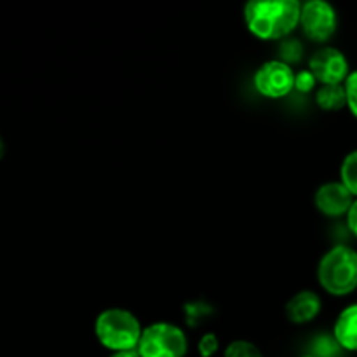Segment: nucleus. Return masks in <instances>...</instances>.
Returning a JSON list of instances; mask_svg holds the SVG:
<instances>
[{"instance_id": "39448f33", "label": "nucleus", "mask_w": 357, "mask_h": 357, "mask_svg": "<svg viewBox=\"0 0 357 357\" xmlns=\"http://www.w3.org/2000/svg\"><path fill=\"white\" fill-rule=\"evenodd\" d=\"M253 86L267 100H282L295 91V70L281 59H268L253 73Z\"/></svg>"}, {"instance_id": "0eeeda50", "label": "nucleus", "mask_w": 357, "mask_h": 357, "mask_svg": "<svg viewBox=\"0 0 357 357\" xmlns=\"http://www.w3.org/2000/svg\"><path fill=\"white\" fill-rule=\"evenodd\" d=\"M309 72L321 86H324V84H344L351 73V68H349L347 56L340 49L323 45L310 56Z\"/></svg>"}, {"instance_id": "423d86ee", "label": "nucleus", "mask_w": 357, "mask_h": 357, "mask_svg": "<svg viewBox=\"0 0 357 357\" xmlns=\"http://www.w3.org/2000/svg\"><path fill=\"white\" fill-rule=\"evenodd\" d=\"M298 26L309 40L324 44L337 33L338 14L335 7L324 0H307L302 3Z\"/></svg>"}, {"instance_id": "f8f14e48", "label": "nucleus", "mask_w": 357, "mask_h": 357, "mask_svg": "<svg viewBox=\"0 0 357 357\" xmlns=\"http://www.w3.org/2000/svg\"><path fill=\"white\" fill-rule=\"evenodd\" d=\"M340 183L357 199V150H352L345 155L340 166Z\"/></svg>"}, {"instance_id": "2eb2a0df", "label": "nucleus", "mask_w": 357, "mask_h": 357, "mask_svg": "<svg viewBox=\"0 0 357 357\" xmlns=\"http://www.w3.org/2000/svg\"><path fill=\"white\" fill-rule=\"evenodd\" d=\"M303 54V49H302V44H300L298 40H284L281 45V61L288 63V65H291V63H296L300 61V58H302Z\"/></svg>"}, {"instance_id": "412c9836", "label": "nucleus", "mask_w": 357, "mask_h": 357, "mask_svg": "<svg viewBox=\"0 0 357 357\" xmlns=\"http://www.w3.org/2000/svg\"><path fill=\"white\" fill-rule=\"evenodd\" d=\"M302 357H323V356H317V354H309V356H302Z\"/></svg>"}, {"instance_id": "aec40b11", "label": "nucleus", "mask_w": 357, "mask_h": 357, "mask_svg": "<svg viewBox=\"0 0 357 357\" xmlns=\"http://www.w3.org/2000/svg\"><path fill=\"white\" fill-rule=\"evenodd\" d=\"M3 153H6V145H3V139L2 136H0V159L3 157Z\"/></svg>"}, {"instance_id": "9d476101", "label": "nucleus", "mask_w": 357, "mask_h": 357, "mask_svg": "<svg viewBox=\"0 0 357 357\" xmlns=\"http://www.w3.org/2000/svg\"><path fill=\"white\" fill-rule=\"evenodd\" d=\"M333 337L344 351L357 352V303L345 307L338 314L333 326Z\"/></svg>"}, {"instance_id": "f03ea898", "label": "nucleus", "mask_w": 357, "mask_h": 357, "mask_svg": "<svg viewBox=\"0 0 357 357\" xmlns=\"http://www.w3.org/2000/svg\"><path fill=\"white\" fill-rule=\"evenodd\" d=\"M143 326L138 317L122 307H110L94 319V337L101 347L112 352L136 351Z\"/></svg>"}, {"instance_id": "20e7f679", "label": "nucleus", "mask_w": 357, "mask_h": 357, "mask_svg": "<svg viewBox=\"0 0 357 357\" xmlns=\"http://www.w3.org/2000/svg\"><path fill=\"white\" fill-rule=\"evenodd\" d=\"M136 352L139 357H185L188 338L178 324L159 321L143 328Z\"/></svg>"}, {"instance_id": "4468645a", "label": "nucleus", "mask_w": 357, "mask_h": 357, "mask_svg": "<svg viewBox=\"0 0 357 357\" xmlns=\"http://www.w3.org/2000/svg\"><path fill=\"white\" fill-rule=\"evenodd\" d=\"M345 89V103L351 114L357 119V70L349 73V77L344 82Z\"/></svg>"}, {"instance_id": "f257e3e1", "label": "nucleus", "mask_w": 357, "mask_h": 357, "mask_svg": "<svg viewBox=\"0 0 357 357\" xmlns=\"http://www.w3.org/2000/svg\"><path fill=\"white\" fill-rule=\"evenodd\" d=\"M302 2L298 0H251L243 17L248 31L258 40H286L298 28Z\"/></svg>"}, {"instance_id": "1a4fd4ad", "label": "nucleus", "mask_w": 357, "mask_h": 357, "mask_svg": "<svg viewBox=\"0 0 357 357\" xmlns=\"http://www.w3.org/2000/svg\"><path fill=\"white\" fill-rule=\"evenodd\" d=\"M286 317L293 324H309L316 319L323 310V300L312 289H302L295 293L286 303Z\"/></svg>"}, {"instance_id": "ddd939ff", "label": "nucleus", "mask_w": 357, "mask_h": 357, "mask_svg": "<svg viewBox=\"0 0 357 357\" xmlns=\"http://www.w3.org/2000/svg\"><path fill=\"white\" fill-rule=\"evenodd\" d=\"M223 357H265L257 344L250 340H234L223 351Z\"/></svg>"}, {"instance_id": "9b49d317", "label": "nucleus", "mask_w": 357, "mask_h": 357, "mask_svg": "<svg viewBox=\"0 0 357 357\" xmlns=\"http://www.w3.org/2000/svg\"><path fill=\"white\" fill-rule=\"evenodd\" d=\"M316 105L324 112H338L347 107L344 84H324L317 87Z\"/></svg>"}, {"instance_id": "dca6fc26", "label": "nucleus", "mask_w": 357, "mask_h": 357, "mask_svg": "<svg viewBox=\"0 0 357 357\" xmlns=\"http://www.w3.org/2000/svg\"><path fill=\"white\" fill-rule=\"evenodd\" d=\"M197 351L201 357H213L220 351V340L215 333L202 335L197 344Z\"/></svg>"}, {"instance_id": "6e6552de", "label": "nucleus", "mask_w": 357, "mask_h": 357, "mask_svg": "<svg viewBox=\"0 0 357 357\" xmlns=\"http://www.w3.org/2000/svg\"><path fill=\"white\" fill-rule=\"evenodd\" d=\"M352 202H354V197L340 181L323 183L314 194V206L326 218H342V216H345Z\"/></svg>"}, {"instance_id": "7ed1b4c3", "label": "nucleus", "mask_w": 357, "mask_h": 357, "mask_svg": "<svg viewBox=\"0 0 357 357\" xmlns=\"http://www.w3.org/2000/svg\"><path fill=\"white\" fill-rule=\"evenodd\" d=\"M317 282L331 296H347L357 289V251L338 244L323 255L317 265Z\"/></svg>"}, {"instance_id": "a211bd4d", "label": "nucleus", "mask_w": 357, "mask_h": 357, "mask_svg": "<svg viewBox=\"0 0 357 357\" xmlns=\"http://www.w3.org/2000/svg\"><path fill=\"white\" fill-rule=\"evenodd\" d=\"M345 218H347V227L349 230H351L352 236L357 239V199H354V202H352V206L349 208L347 215H345Z\"/></svg>"}, {"instance_id": "f3484780", "label": "nucleus", "mask_w": 357, "mask_h": 357, "mask_svg": "<svg viewBox=\"0 0 357 357\" xmlns=\"http://www.w3.org/2000/svg\"><path fill=\"white\" fill-rule=\"evenodd\" d=\"M316 84L317 80L314 79L309 70H302L298 73L295 72V91H298V93H310V91L316 89Z\"/></svg>"}, {"instance_id": "6ab92c4d", "label": "nucleus", "mask_w": 357, "mask_h": 357, "mask_svg": "<svg viewBox=\"0 0 357 357\" xmlns=\"http://www.w3.org/2000/svg\"><path fill=\"white\" fill-rule=\"evenodd\" d=\"M108 357H139L136 351H126V352H112Z\"/></svg>"}]
</instances>
